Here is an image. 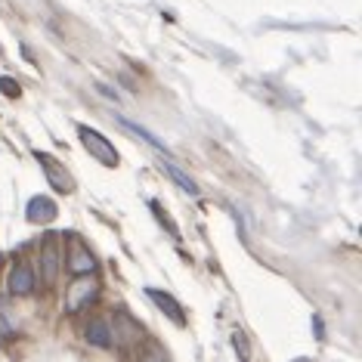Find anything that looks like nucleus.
<instances>
[{"label": "nucleus", "mask_w": 362, "mask_h": 362, "mask_svg": "<svg viewBox=\"0 0 362 362\" xmlns=\"http://www.w3.org/2000/svg\"><path fill=\"white\" fill-rule=\"evenodd\" d=\"M78 136H81V143H84V149L93 155L100 164H105V168H118V152H115V146L100 134V130L81 124L78 127Z\"/></svg>", "instance_id": "f257e3e1"}, {"label": "nucleus", "mask_w": 362, "mask_h": 362, "mask_svg": "<svg viewBox=\"0 0 362 362\" xmlns=\"http://www.w3.org/2000/svg\"><path fill=\"white\" fill-rule=\"evenodd\" d=\"M37 267H40V279H44V285H56L59 269H62V254H59V245H56V235H50L44 245H40Z\"/></svg>", "instance_id": "20e7f679"}, {"label": "nucleus", "mask_w": 362, "mask_h": 362, "mask_svg": "<svg viewBox=\"0 0 362 362\" xmlns=\"http://www.w3.org/2000/svg\"><path fill=\"white\" fill-rule=\"evenodd\" d=\"M65 269H69L75 279L96 273V257L90 254V248H84V242H81V238H71L69 251H65Z\"/></svg>", "instance_id": "7ed1b4c3"}, {"label": "nucleus", "mask_w": 362, "mask_h": 362, "mask_svg": "<svg viewBox=\"0 0 362 362\" xmlns=\"http://www.w3.org/2000/svg\"><path fill=\"white\" fill-rule=\"evenodd\" d=\"M0 90H4V93H10V96H19V84H13L10 78H0Z\"/></svg>", "instance_id": "4468645a"}, {"label": "nucleus", "mask_w": 362, "mask_h": 362, "mask_svg": "<svg viewBox=\"0 0 362 362\" xmlns=\"http://www.w3.org/2000/svg\"><path fill=\"white\" fill-rule=\"evenodd\" d=\"M37 285V276H35V267L25 260H16L13 269H10V279H6V288H10L13 298H28Z\"/></svg>", "instance_id": "39448f33"}, {"label": "nucleus", "mask_w": 362, "mask_h": 362, "mask_svg": "<svg viewBox=\"0 0 362 362\" xmlns=\"http://www.w3.org/2000/svg\"><path fill=\"white\" fill-rule=\"evenodd\" d=\"M56 214H59V208H56V202L50 199V195H35L25 208L28 223H53Z\"/></svg>", "instance_id": "1a4fd4ad"}, {"label": "nucleus", "mask_w": 362, "mask_h": 362, "mask_svg": "<svg viewBox=\"0 0 362 362\" xmlns=\"http://www.w3.org/2000/svg\"><path fill=\"white\" fill-rule=\"evenodd\" d=\"M115 121H118V124L124 127L127 134H134V136H139V139H146V143H149L152 149H158V152H168V146H164L158 136H155V134H149V130H146V127L134 124V121H130V118H124V115H115Z\"/></svg>", "instance_id": "9d476101"}, {"label": "nucleus", "mask_w": 362, "mask_h": 362, "mask_svg": "<svg viewBox=\"0 0 362 362\" xmlns=\"http://www.w3.org/2000/svg\"><path fill=\"white\" fill-rule=\"evenodd\" d=\"M84 341L90 344V347H96V350H109L112 344H115V334H112V325L105 322L103 316H96V319H90V322L84 325Z\"/></svg>", "instance_id": "0eeeda50"}, {"label": "nucleus", "mask_w": 362, "mask_h": 362, "mask_svg": "<svg viewBox=\"0 0 362 362\" xmlns=\"http://www.w3.org/2000/svg\"><path fill=\"white\" fill-rule=\"evenodd\" d=\"M96 294H100V282L93 276H78L65 291V313H81L96 300Z\"/></svg>", "instance_id": "f03ea898"}, {"label": "nucleus", "mask_w": 362, "mask_h": 362, "mask_svg": "<svg viewBox=\"0 0 362 362\" xmlns=\"http://www.w3.org/2000/svg\"><path fill=\"white\" fill-rule=\"evenodd\" d=\"M35 158L47 168L44 174H47V180H50V186L56 189V192H71V177L65 174V168L53 158V155H47V152H35Z\"/></svg>", "instance_id": "6e6552de"}, {"label": "nucleus", "mask_w": 362, "mask_h": 362, "mask_svg": "<svg viewBox=\"0 0 362 362\" xmlns=\"http://www.w3.org/2000/svg\"><path fill=\"white\" fill-rule=\"evenodd\" d=\"M164 170H168V177H170V180H174V183H177L180 189H183V192H186V195H192V199H199V195H202V189H199V183H195V180H192V177H186V174H183V170H180V168H177V164H174V161H164Z\"/></svg>", "instance_id": "9b49d317"}, {"label": "nucleus", "mask_w": 362, "mask_h": 362, "mask_svg": "<svg viewBox=\"0 0 362 362\" xmlns=\"http://www.w3.org/2000/svg\"><path fill=\"white\" fill-rule=\"evenodd\" d=\"M10 334H13V322H10V316L0 310V337H10Z\"/></svg>", "instance_id": "ddd939ff"}, {"label": "nucleus", "mask_w": 362, "mask_h": 362, "mask_svg": "<svg viewBox=\"0 0 362 362\" xmlns=\"http://www.w3.org/2000/svg\"><path fill=\"white\" fill-rule=\"evenodd\" d=\"M146 294H149V300H152L155 307H158V310H161L164 316H168L174 325H180V328L186 325V313H183V307H180V303H177L174 294L161 291V288H146Z\"/></svg>", "instance_id": "423d86ee"}, {"label": "nucleus", "mask_w": 362, "mask_h": 362, "mask_svg": "<svg viewBox=\"0 0 362 362\" xmlns=\"http://www.w3.org/2000/svg\"><path fill=\"white\" fill-rule=\"evenodd\" d=\"M139 362H168V356H164L161 350H155V347H152V350H146L143 356H139Z\"/></svg>", "instance_id": "f8f14e48"}]
</instances>
